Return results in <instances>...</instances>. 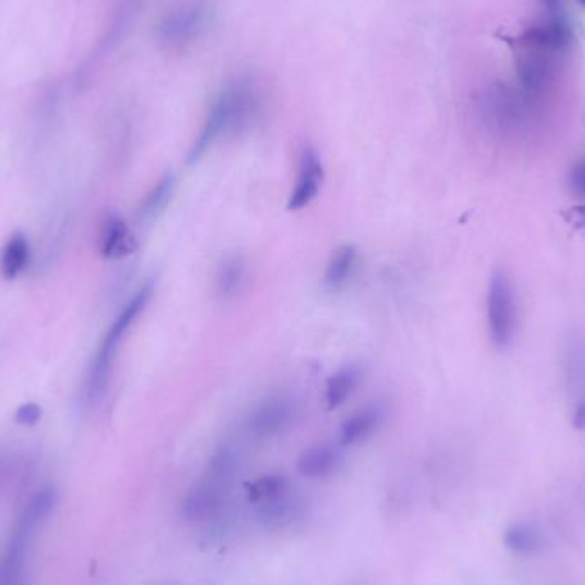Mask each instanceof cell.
I'll return each instance as SVG.
<instances>
[{
  "instance_id": "cell-14",
  "label": "cell",
  "mask_w": 585,
  "mask_h": 585,
  "mask_svg": "<svg viewBox=\"0 0 585 585\" xmlns=\"http://www.w3.org/2000/svg\"><path fill=\"white\" fill-rule=\"evenodd\" d=\"M341 462H343L341 445L317 444L308 447L298 455L296 469L305 478H327L336 473L341 467Z\"/></svg>"
},
{
  "instance_id": "cell-8",
  "label": "cell",
  "mask_w": 585,
  "mask_h": 585,
  "mask_svg": "<svg viewBox=\"0 0 585 585\" xmlns=\"http://www.w3.org/2000/svg\"><path fill=\"white\" fill-rule=\"evenodd\" d=\"M298 416V402L288 394H274L257 402L247 416V430L257 438L288 432Z\"/></svg>"
},
{
  "instance_id": "cell-11",
  "label": "cell",
  "mask_w": 585,
  "mask_h": 585,
  "mask_svg": "<svg viewBox=\"0 0 585 585\" xmlns=\"http://www.w3.org/2000/svg\"><path fill=\"white\" fill-rule=\"evenodd\" d=\"M385 406L380 402H372L363 408L356 409L355 413L349 414L339 428V445L341 447H353L363 444L365 440L372 437L373 433L384 425Z\"/></svg>"
},
{
  "instance_id": "cell-13",
  "label": "cell",
  "mask_w": 585,
  "mask_h": 585,
  "mask_svg": "<svg viewBox=\"0 0 585 585\" xmlns=\"http://www.w3.org/2000/svg\"><path fill=\"white\" fill-rule=\"evenodd\" d=\"M137 242L129 225L119 214H108L100 231V254L108 260H120L134 254Z\"/></svg>"
},
{
  "instance_id": "cell-9",
  "label": "cell",
  "mask_w": 585,
  "mask_h": 585,
  "mask_svg": "<svg viewBox=\"0 0 585 585\" xmlns=\"http://www.w3.org/2000/svg\"><path fill=\"white\" fill-rule=\"evenodd\" d=\"M325 170L324 163L317 149L312 146L303 148L298 160L295 185L288 197V209L300 211L303 207L310 206L319 195L322 184H324Z\"/></svg>"
},
{
  "instance_id": "cell-5",
  "label": "cell",
  "mask_w": 585,
  "mask_h": 585,
  "mask_svg": "<svg viewBox=\"0 0 585 585\" xmlns=\"http://www.w3.org/2000/svg\"><path fill=\"white\" fill-rule=\"evenodd\" d=\"M55 503H57V491L50 486L36 493L30 503L24 507L7 548L6 562L2 568V585H21V570H23L24 556H26L28 546L35 536L36 529L42 526L43 520L47 519L48 514L54 510Z\"/></svg>"
},
{
  "instance_id": "cell-26",
  "label": "cell",
  "mask_w": 585,
  "mask_h": 585,
  "mask_svg": "<svg viewBox=\"0 0 585 585\" xmlns=\"http://www.w3.org/2000/svg\"><path fill=\"white\" fill-rule=\"evenodd\" d=\"M548 19L567 18L565 14V0H539Z\"/></svg>"
},
{
  "instance_id": "cell-20",
  "label": "cell",
  "mask_w": 585,
  "mask_h": 585,
  "mask_svg": "<svg viewBox=\"0 0 585 585\" xmlns=\"http://www.w3.org/2000/svg\"><path fill=\"white\" fill-rule=\"evenodd\" d=\"M31 260V247L23 233H14L2 247L0 274L6 281L19 278Z\"/></svg>"
},
{
  "instance_id": "cell-16",
  "label": "cell",
  "mask_w": 585,
  "mask_h": 585,
  "mask_svg": "<svg viewBox=\"0 0 585 585\" xmlns=\"http://www.w3.org/2000/svg\"><path fill=\"white\" fill-rule=\"evenodd\" d=\"M360 264V252L355 245H343L334 250L324 271V288L329 293L343 291L355 278Z\"/></svg>"
},
{
  "instance_id": "cell-22",
  "label": "cell",
  "mask_w": 585,
  "mask_h": 585,
  "mask_svg": "<svg viewBox=\"0 0 585 585\" xmlns=\"http://www.w3.org/2000/svg\"><path fill=\"white\" fill-rule=\"evenodd\" d=\"M238 454L235 447L231 445H223L214 452L211 461L207 464L206 476L207 478L216 479L221 483L230 485L231 478L237 469Z\"/></svg>"
},
{
  "instance_id": "cell-18",
  "label": "cell",
  "mask_w": 585,
  "mask_h": 585,
  "mask_svg": "<svg viewBox=\"0 0 585 585\" xmlns=\"http://www.w3.org/2000/svg\"><path fill=\"white\" fill-rule=\"evenodd\" d=\"M300 514H302V503L291 497L290 493H284L271 502L259 505L260 522L272 531L291 526L300 517Z\"/></svg>"
},
{
  "instance_id": "cell-27",
  "label": "cell",
  "mask_w": 585,
  "mask_h": 585,
  "mask_svg": "<svg viewBox=\"0 0 585 585\" xmlns=\"http://www.w3.org/2000/svg\"><path fill=\"white\" fill-rule=\"evenodd\" d=\"M565 218L570 225L574 226L575 230L582 231L585 235V204L568 209Z\"/></svg>"
},
{
  "instance_id": "cell-4",
  "label": "cell",
  "mask_w": 585,
  "mask_h": 585,
  "mask_svg": "<svg viewBox=\"0 0 585 585\" xmlns=\"http://www.w3.org/2000/svg\"><path fill=\"white\" fill-rule=\"evenodd\" d=\"M541 103L519 88L493 84L481 98V115L491 132L502 137H520L538 122Z\"/></svg>"
},
{
  "instance_id": "cell-19",
  "label": "cell",
  "mask_w": 585,
  "mask_h": 585,
  "mask_svg": "<svg viewBox=\"0 0 585 585\" xmlns=\"http://www.w3.org/2000/svg\"><path fill=\"white\" fill-rule=\"evenodd\" d=\"M175 190H177L175 173H166L142 199L139 211H137V219L141 223H153L154 219L160 218V214L172 202Z\"/></svg>"
},
{
  "instance_id": "cell-2",
  "label": "cell",
  "mask_w": 585,
  "mask_h": 585,
  "mask_svg": "<svg viewBox=\"0 0 585 585\" xmlns=\"http://www.w3.org/2000/svg\"><path fill=\"white\" fill-rule=\"evenodd\" d=\"M260 98L257 86L249 77H237L219 91L207 112L202 129L189 151L190 165L201 160L223 137L237 134L255 119Z\"/></svg>"
},
{
  "instance_id": "cell-29",
  "label": "cell",
  "mask_w": 585,
  "mask_h": 585,
  "mask_svg": "<svg viewBox=\"0 0 585 585\" xmlns=\"http://www.w3.org/2000/svg\"><path fill=\"white\" fill-rule=\"evenodd\" d=\"M579 2H580V6L584 7V9H585V0H579Z\"/></svg>"
},
{
  "instance_id": "cell-25",
  "label": "cell",
  "mask_w": 585,
  "mask_h": 585,
  "mask_svg": "<svg viewBox=\"0 0 585 585\" xmlns=\"http://www.w3.org/2000/svg\"><path fill=\"white\" fill-rule=\"evenodd\" d=\"M568 185H570L572 194L577 195L579 199H585V158L577 161L574 168L570 170Z\"/></svg>"
},
{
  "instance_id": "cell-10",
  "label": "cell",
  "mask_w": 585,
  "mask_h": 585,
  "mask_svg": "<svg viewBox=\"0 0 585 585\" xmlns=\"http://www.w3.org/2000/svg\"><path fill=\"white\" fill-rule=\"evenodd\" d=\"M228 485L204 476L199 485L185 495L182 517L187 520H204L213 517L225 502Z\"/></svg>"
},
{
  "instance_id": "cell-21",
  "label": "cell",
  "mask_w": 585,
  "mask_h": 585,
  "mask_svg": "<svg viewBox=\"0 0 585 585\" xmlns=\"http://www.w3.org/2000/svg\"><path fill=\"white\" fill-rule=\"evenodd\" d=\"M249 500L255 505L271 502L274 498L281 497L288 493V481L283 474H266L255 479L254 483L249 486Z\"/></svg>"
},
{
  "instance_id": "cell-12",
  "label": "cell",
  "mask_w": 585,
  "mask_h": 585,
  "mask_svg": "<svg viewBox=\"0 0 585 585\" xmlns=\"http://www.w3.org/2000/svg\"><path fill=\"white\" fill-rule=\"evenodd\" d=\"M249 281V262L242 254H228L214 272V293L221 300L237 298Z\"/></svg>"
},
{
  "instance_id": "cell-6",
  "label": "cell",
  "mask_w": 585,
  "mask_h": 585,
  "mask_svg": "<svg viewBox=\"0 0 585 585\" xmlns=\"http://www.w3.org/2000/svg\"><path fill=\"white\" fill-rule=\"evenodd\" d=\"M486 324L493 346L505 349L514 343L517 332V298L512 279L502 269L493 271L488 281Z\"/></svg>"
},
{
  "instance_id": "cell-7",
  "label": "cell",
  "mask_w": 585,
  "mask_h": 585,
  "mask_svg": "<svg viewBox=\"0 0 585 585\" xmlns=\"http://www.w3.org/2000/svg\"><path fill=\"white\" fill-rule=\"evenodd\" d=\"M213 18V6L207 0H187L172 7L156 26V36L163 45L177 47L192 42L206 30Z\"/></svg>"
},
{
  "instance_id": "cell-15",
  "label": "cell",
  "mask_w": 585,
  "mask_h": 585,
  "mask_svg": "<svg viewBox=\"0 0 585 585\" xmlns=\"http://www.w3.org/2000/svg\"><path fill=\"white\" fill-rule=\"evenodd\" d=\"M139 2H141V0H119V4H117L115 11H113L110 24L107 26V31H105V35L101 38L100 43L96 45L93 57L89 59V62H91L89 65H91V67H95V64H98L103 57H107V55L112 52L113 48L117 47V45L122 42L125 33L129 31L130 24H132V21H134V18L137 16ZM91 67H89V69H91Z\"/></svg>"
},
{
  "instance_id": "cell-3",
  "label": "cell",
  "mask_w": 585,
  "mask_h": 585,
  "mask_svg": "<svg viewBox=\"0 0 585 585\" xmlns=\"http://www.w3.org/2000/svg\"><path fill=\"white\" fill-rule=\"evenodd\" d=\"M153 284H142L141 288L125 303L120 314L115 317L105 337L101 339L96 349L93 361L89 365L86 382H84V401L86 404H96L105 396L110 377H112L113 363L119 355L120 344L124 343L130 329L136 325L137 319L144 314L153 298Z\"/></svg>"
},
{
  "instance_id": "cell-1",
  "label": "cell",
  "mask_w": 585,
  "mask_h": 585,
  "mask_svg": "<svg viewBox=\"0 0 585 585\" xmlns=\"http://www.w3.org/2000/svg\"><path fill=\"white\" fill-rule=\"evenodd\" d=\"M572 40L574 33L567 18L546 19L517 38V86L529 98L543 105L558 83L562 60Z\"/></svg>"
},
{
  "instance_id": "cell-17",
  "label": "cell",
  "mask_w": 585,
  "mask_h": 585,
  "mask_svg": "<svg viewBox=\"0 0 585 585\" xmlns=\"http://www.w3.org/2000/svg\"><path fill=\"white\" fill-rule=\"evenodd\" d=\"M361 382L360 368L356 365H346L332 373L325 382L324 401L329 409H337L348 402L355 394Z\"/></svg>"
},
{
  "instance_id": "cell-28",
  "label": "cell",
  "mask_w": 585,
  "mask_h": 585,
  "mask_svg": "<svg viewBox=\"0 0 585 585\" xmlns=\"http://www.w3.org/2000/svg\"><path fill=\"white\" fill-rule=\"evenodd\" d=\"M572 425H574L575 430L585 432V401L580 402L579 406L575 408Z\"/></svg>"
},
{
  "instance_id": "cell-24",
  "label": "cell",
  "mask_w": 585,
  "mask_h": 585,
  "mask_svg": "<svg viewBox=\"0 0 585 585\" xmlns=\"http://www.w3.org/2000/svg\"><path fill=\"white\" fill-rule=\"evenodd\" d=\"M14 420L21 426H35L42 420V408L35 402H26L23 406H19L14 414Z\"/></svg>"
},
{
  "instance_id": "cell-23",
  "label": "cell",
  "mask_w": 585,
  "mask_h": 585,
  "mask_svg": "<svg viewBox=\"0 0 585 585\" xmlns=\"http://www.w3.org/2000/svg\"><path fill=\"white\" fill-rule=\"evenodd\" d=\"M505 546L519 555H529L532 551L538 550L539 538L531 527L524 524H515L505 531L503 536Z\"/></svg>"
},
{
  "instance_id": "cell-30",
  "label": "cell",
  "mask_w": 585,
  "mask_h": 585,
  "mask_svg": "<svg viewBox=\"0 0 585 585\" xmlns=\"http://www.w3.org/2000/svg\"><path fill=\"white\" fill-rule=\"evenodd\" d=\"M0 469H2V461H0Z\"/></svg>"
}]
</instances>
